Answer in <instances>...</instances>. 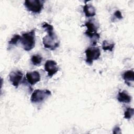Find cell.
<instances>
[{
  "label": "cell",
  "instance_id": "6da1fadb",
  "mask_svg": "<svg viewBox=\"0 0 134 134\" xmlns=\"http://www.w3.org/2000/svg\"><path fill=\"white\" fill-rule=\"evenodd\" d=\"M35 30L32 29L30 31L22 34L20 42L23 49L27 51H30L35 46Z\"/></svg>",
  "mask_w": 134,
  "mask_h": 134
},
{
  "label": "cell",
  "instance_id": "7a4b0ae2",
  "mask_svg": "<svg viewBox=\"0 0 134 134\" xmlns=\"http://www.w3.org/2000/svg\"><path fill=\"white\" fill-rule=\"evenodd\" d=\"M47 32V35L42 38L43 44L44 48L54 50L59 46L60 41L53 30H49Z\"/></svg>",
  "mask_w": 134,
  "mask_h": 134
},
{
  "label": "cell",
  "instance_id": "3957f363",
  "mask_svg": "<svg viewBox=\"0 0 134 134\" xmlns=\"http://www.w3.org/2000/svg\"><path fill=\"white\" fill-rule=\"evenodd\" d=\"M50 95L51 92L49 90H35L31 95L30 100L33 103H40Z\"/></svg>",
  "mask_w": 134,
  "mask_h": 134
},
{
  "label": "cell",
  "instance_id": "277c9868",
  "mask_svg": "<svg viewBox=\"0 0 134 134\" xmlns=\"http://www.w3.org/2000/svg\"><path fill=\"white\" fill-rule=\"evenodd\" d=\"M44 2V1L42 0H26L24 4L28 11L39 13L43 8Z\"/></svg>",
  "mask_w": 134,
  "mask_h": 134
},
{
  "label": "cell",
  "instance_id": "5b68a950",
  "mask_svg": "<svg viewBox=\"0 0 134 134\" xmlns=\"http://www.w3.org/2000/svg\"><path fill=\"white\" fill-rule=\"evenodd\" d=\"M86 54V62L91 65L94 60H97L100 55V51L99 48L91 47L87 48L85 51Z\"/></svg>",
  "mask_w": 134,
  "mask_h": 134
},
{
  "label": "cell",
  "instance_id": "8992f818",
  "mask_svg": "<svg viewBox=\"0 0 134 134\" xmlns=\"http://www.w3.org/2000/svg\"><path fill=\"white\" fill-rule=\"evenodd\" d=\"M44 70L48 73V76L49 77H52L59 70V67L57 63L52 60L46 61L44 64Z\"/></svg>",
  "mask_w": 134,
  "mask_h": 134
},
{
  "label": "cell",
  "instance_id": "52a82bcc",
  "mask_svg": "<svg viewBox=\"0 0 134 134\" xmlns=\"http://www.w3.org/2000/svg\"><path fill=\"white\" fill-rule=\"evenodd\" d=\"M23 77V74L22 72L19 70L12 71L9 74L10 81L16 88H17L18 87Z\"/></svg>",
  "mask_w": 134,
  "mask_h": 134
},
{
  "label": "cell",
  "instance_id": "ba28073f",
  "mask_svg": "<svg viewBox=\"0 0 134 134\" xmlns=\"http://www.w3.org/2000/svg\"><path fill=\"white\" fill-rule=\"evenodd\" d=\"M26 77L28 82L31 85L40 81V75L37 71L27 72L26 74Z\"/></svg>",
  "mask_w": 134,
  "mask_h": 134
},
{
  "label": "cell",
  "instance_id": "9c48e42d",
  "mask_svg": "<svg viewBox=\"0 0 134 134\" xmlns=\"http://www.w3.org/2000/svg\"><path fill=\"white\" fill-rule=\"evenodd\" d=\"M125 83L129 86H133L134 81V72L133 70H129L125 71L122 75Z\"/></svg>",
  "mask_w": 134,
  "mask_h": 134
},
{
  "label": "cell",
  "instance_id": "30bf717a",
  "mask_svg": "<svg viewBox=\"0 0 134 134\" xmlns=\"http://www.w3.org/2000/svg\"><path fill=\"white\" fill-rule=\"evenodd\" d=\"M84 26L87 27V30L84 32L85 35L97 32V29L99 27V25L92 20H89L88 21H86L85 23Z\"/></svg>",
  "mask_w": 134,
  "mask_h": 134
},
{
  "label": "cell",
  "instance_id": "8fae6325",
  "mask_svg": "<svg viewBox=\"0 0 134 134\" xmlns=\"http://www.w3.org/2000/svg\"><path fill=\"white\" fill-rule=\"evenodd\" d=\"M117 98L118 102L120 103H129L131 102V96L125 90H124L121 92H119L118 93Z\"/></svg>",
  "mask_w": 134,
  "mask_h": 134
},
{
  "label": "cell",
  "instance_id": "7c38bea8",
  "mask_svg": "<svg viewBox=\"0 0 134 134\" xmlns=\"http://www.w3.org/2000/svg\"><path fill=\"white\" fill-rule=\"evenodd\" d=\"M83 12L86 17H93L96 15V9L91 4H86L83 6Z\"/></svg>",
  "mask_w": 134,
  "mask_h": 134
},
{
  "label": "cell",
  "instance_id": "4fadbf2b",
  "mask_svg": "<svg viewBox=\"0 0 134 134\" xmlns=\"http://www.w3.org/2000/svg\"><path fill=\"white\" fill-rule=\"evenodd\" d=\"M115 47V43L113 42H109V41L105 40L103 41L102 43V49L104 51H112Z\"/></svg>",
  "mask_w": 134,
  "mask_h": 134
},
{
  "label": "cell",
  "instance_id": "5bb4252c",
  "mask_svg": "<svg viewBox=\"0 0 134 134\" xmlns=\"http://www.w3.org/2000/svg\"><path fill=\"white\" fill-rule=\"evenodd\" d=\"M42 60V58L39 54L33 55L31 58V61L32 64L35 65H40Z\"/></svg>",
  "mask_w": 134,
  "mask_h": 134
},
{
  "label": "cell",
  "instance_id": "9a60e30c",
  "mask_svg": "<svg viewBox=\"0 0 134 134\" xmlns=\"http://www.w3.org/2000/svg\"><path fill=\"white\" fill-rule=\"evenodd\" d=\"M133 113H134L133 108L131 107H128L127 108L126 111L124 113V118L125 119H129L133 116Z\"/></svg>",
  "mask_w": 134,
  "mask_h": 134
},
{
  "label": "cell",
  "instance_id": "2e32d148",
  "mask_svg": "<svg viewBox=\"0 0 134 134\" xmlns=\"http://www.w3.org/2000/svg\"><path fill=\"white\" fill-rule=\"evenodd\" d=\"M21 36L19 35L16 34L13 36V37L11 38V39L8 41V44L9 45H16L18 41H20Z\"/></svg>",
  "mask_w": 134,
  "mask_h": 134
},
{
  "label": "cell",
  "instance_id": "e0dca14e",
  "mask_svg": "<svg viewBox=\"0 0 134 134\" xmlns=\"http://www.w3.org/2000/svg\"><path fill=\"white\" fill-rule=\"evenodd\" d=\"M122 18V16L121 14V13L120 12V11L117 10H116L113 15V20H115V19H121Z\"/></svg>",
  "mask_w": 134,
  "mask_h": 134
},
{
  "label": "cell",
  "instance_id": "ac0fdd59",
  "mask_svg": "<svg viewBox=\"0 0 134 134\" xmlns=\"http://www.w3.org/2000/svg\"><path fill=\"white\" fill-rule=\"evenodd\" d=\"M113 132L114 133H121V129L118 126H116L114 128Z\"/></svg>",
  "mask_w": 134,
  "mask_h": 134
}]
</instances>
